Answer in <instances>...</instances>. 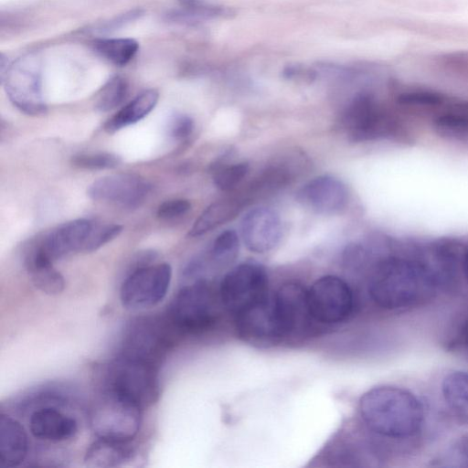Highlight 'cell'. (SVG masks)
<instances>
[{
  "mask_svg": "<svg viewBox=\"0 0 468 468\" xmlns=\"http://www.w3.org/2000/svg\"><path fill=\"white\" fill-rule=\"evenodd\" d=\"M437 286L435 277L421 261L391 257L373 271L369 294L379 307L399 310L429 302Z\"/></svg>",
  "mask_w": 468,
  "mask_h": 468,
  "instance_id": "6da1fadb",
  "label": "cell"
},
{
  "mask_svg": "<svg viewBox=\"0 0 468 468\" xmlns=\"http://www.w3.org/2000/svg\"><path fill=\"white\" fill-rule=\"evenodd\" d=\"M359 412L369 430L396 440L417 435L424 420L420 400L410 391L393 386H380L364 393Z\"/></svg>",
  "mask_w": 468,
  "mask_h": 468,
  "instance_id": "7a4b0ae2",
  "label": "cell"
},
{
  "mask_svg": "<svg viewBox=\"0 0 468 468\" xmlns=\"http://www.w3.org/2000/svg\"><path fill=\"white\" fill-rule=\"evenodd\" d=\"M222 306L219 294L205 281L182 288L167 310V322L186 334H199L211 328Z\"/></svg>",
  "mask_w": 468,
  "mask_h": 468,
  "instance_id": "3957f363",
  "label": "cell"
},
{
  "mask_svg": "<svg viewBox=\"0 0 468 468\" xmlns=\"http://www.w3.org/2000/svg\"><path fill=\"white\" fill-rule=\"evenodd\" d=\"M142 409L132 399L105 388L90 410L91 430L98 438L130 442L140 431Z\"/></svg>",
  "mask_w": 468,
  "mask_h": 468,
  "instance_id": "277c9868",
  "label": "cell"
},
{
  "mask_svg": "<svg viewBox=\"0 0 468 468\" xmlns=\"http://www.w3.org/2000/svg\"><path fill=\"white\" fill-rule=\"evenodd\" d=\"M157 364L119 354L107 367L106 388L137 403L142 408L154 403L159 394Z\"/></svg>",
  "mask_w": 468,
  "mask_h": 468,
  "instance_id": "5b68a950",
  "label": "cell"
},
{
  "mask_svg": "<svg viewBox=\"0 0 468 468\" xmlns=\"http://www.w3.org/2000/svg\"><path fill=\"white\" fill-rule=\"evenodd\" d=\"M41 60L27 54L9 65L0 75L1 82L11 102L22 112L37 116L47 111L42 93Z\"/></svg>",
  "mask_w": 468,
  "mask_h": 468,
  "instance_id": "8992f818",
  "label": "cell"
},
{
  "mask_svg": "<svg viewBox=\"0 0 468 468\" xmlns=\"http://www.w3.org/2000/svg\"><path fill=\"white\" fill-rule=\"evenodd\" d=\"M222 307L234 315L268 295V277L256 262H244L230 270L218 289Z\"/></svg>",
  "mask_w": 468,
  "mask_h": 468,
  "instance_id": "52a82bcc",
  "label": "cell"
},
{
  "mask_svg": "<svg viewBox=\"0 0 468 468\" xmlns=\"http://www.w3.org/2000/svg\"><path fill=\"white\" fill-rule=\"evenodd\" d=\"M171 278L172 268L165 262L135 267L121 286L122 306L142 310L158 304L167 293Z\"/></svg>",
  "mask_w": 468,
  "mask_h": 468,
  "instance_id": "ba28073f",
  "label": "cell"
},
{
  "mask_svg": "<svg viewBox=\"0 0 468 468\" xmlns=\"http://www.w3.org/2000/svg\"><path fill=\"white\" fill-rule=\"evenodd\" d=\"M342 123L353 141H367L393 135L398 129L390 117L368 94L356 97L344 112Z\"/></svg>",
  "mask_w": 468,
  "mask_h": 468,
  "instance_id": "9c48e42d",
  "label": "cell"
},
{
  "mask_svg": "<svg viewBox=\"0 0 468 468\" xmlns=\"http://www.w3.org/2000/svg\"><path fill=\"white\" fill-rule=\"evenodd\" d=\"M235 318L239 336L250 345L268 347L284 339L273 295H267Z\"/></svg>",
  "mask_w": 468,
  "mask_h": 468,
  "instance_id": "30bf717a",
  "label": "cell"
},
{
  "mask_svg": "<svg viewBox=\"0 0 468 468\" xmlns=\"http://www.w3.org/2000/svg\"><path fill=\"white\" fill-rule=\"evenodd\" d=\"M311 313L317 323L336 324L346 320L354 307L353 292L342 279L327 275L308 290Z\"/></svg>",
  "mask_w": 468,
  "mask_h": 468,
  "instance_id": "8fae6325",
  "label": "cell"
},
{
  "mask_svg": "<svg viewBox=\"0 0 468 468\" xmlns=\"http://www.w3.org/2000/svg\"><path fill=\"white\" fill-rule=\"evenodd\" d=\"M273 297L284 339L306 335L316 322L310 310L308 290L298 282H287Z\"/></svg>",
  "mask_w": 468,
  "mask_h": 468,
  "instance_id": "7c38bea8",
  "label": "cell"
},
{
  "mask_svg": "<svg viewBox=\"0 0 468 468\" xmlns=\"http://www.w3.org/2000/svg\"><path fill=\"white\" fill-rule=\"evenodd\" d=\"M150 190L148 183L133 173H119L94 181L87 194L92 200L132 208L140 206Z\"/></svg>",
  "mask_w": 468,
  "mask_h": 468,
  "instance_id": "4fadbf2b",
  "label": "cell"
},
{
  "mask_svg": "<svg viewBox=\"0 0 468 468\" xmlns=\"http://www.w3.org/2000/svg\"><path fill=\"white\" fill-rule=\"evenodd\" d=\"M296 198L303 207L323 215L338 213L347 204L346 185L331 176H320L304 184Z\"/></svg>",
  "mask_w": 468,
  "mask_h": 468,
  "instance_id": "5bb4252c",
  "label": "cell"
},
{
  "mask_svg": "<svg viewBox=\"0 0 468 468\" xmlns=\"http://www.w3.org/2000/svg\"><path fill=\"white\" fill-rule=\"evenodd\" d=\"M241 237L250 251L264 253L272 250L282 237L280 216L269 207L251 209L242 218Z\"/></svg>",
  "mask_w": 468,
  "mask_h": 468,
  "instance_id": "9a60e30c",
  "label": "cell"
},
{
  "mask_svg": "<svg viewBox=\"0 0 468 468\" xmlns=\"http://www.w3.org/2000/svg\"><path fill=\"white\" fill-rule=\"evenodd\" d=\"M92 224L87 218L69 221L48 232L37 243L53 261L73 252H82Z\"/></svg>",
  "mask_w": 468,
  "mask_h": 468,
  "instance_id": "2e32d148",
  "label": "cell"
},
{
  "mask_svg": "<svg viewBox=\"0 0 468 468\" xmlns=\"http://www.w3.org/2000/svg\"><path fill=\"white\" fill-rule=\"evenodd\" d=\"M31 434L39 440L63 441L75 436L78 431L76 420L58 410L47 407L35 410L29 419Z\"/></svg>",
  "mask_w": 468,
  "mask_h": 468,
  "instance_id": "e0dca14e",
  "label": "cell"
},
{
  "mask_svg": "<svg viewBox=\"0 0 468 468\" xmlns=\"http://www.w3.org/2000/svg\"><path fill=\"white\" fill-rule=\"evenodd\" d=\"M25 266L31 282L40 292L56 295L65 287L62 274L53 266V261L43 251L37 243L26 254Z\"/></svg>",
  "mask_w": 468,
  "mask_h": 468,
  "instance_id": "ac0fdd59",
  "label": "cell"
},
{
  "mask_svg": "<svg viewBox=\"0 0 468 468\" xmlns=\"http://www.w3.org/2000/svg\"><path fill=\"white\" fill-rule=\"evenodd\" d=\"M28 452V439L24 427L12 417L0 418V459L7 467L18 466Z\"/></svg>",
  "mask_w": 468,
  "mask_h": 468,
  "instance_id": "d6986e66",
  "label": "cell"
},
{
  "mask_svg": "<svg viewBox=\"0 0 468 468\" xmlns=\"http://www.w3.org/2000/svg\"><path fill=\"white\" fill-rule=\"evenodd\" d=\"M158 98L155 90L143 91L105 122V132L113 133L141 121L155 107Z\"/></svg>",
  "mask_w": 468,
  "mask_h": 468,
  "instance_id": "ffe728a7",
  "label": "cell"
},
{
  "mask_svg": "<svg viewBox=\"0 0 468 468\" xmlns=\"http://www.w3.org/2000/svg\"><path fill=\"white\" fill-rule=\"evenodd\" d=\"M133 454L129 442L98 438L88 448L84 462L89 467H115L131 459Z\"/></svg>",
  "mask_w": 468,
  "mask_h": 468,
  "instance_id": "44dd1931",
  "label": "cell"
},
{
  "mask_svg": "<svg viewBox=\"0 0 468 468\" xmlns=\"http://www.w3.org/2000/svg\"><path fill=\"white\" fill-rule=\"evenodd\" d=\"M443 399L452 414L468 425V372L453 371L441 383Z\"/></svg>",
  "mask_w": 468,
  "mask_h": 468,
  "instance_id": "7402d4cb",
  "label": "cell"
},
{
  "mask_svg": "<svg viewBox=\"0 0 468 468\" xmlns=\"http://www.w3.org/2000/svg\"><path fill=\"white\" fill-rule=\"evenodd\" d=\"M243 205L239 199H227L211 204L197 218L188 235L201 236L231 220L240 212Z\"/></svg>",
  "mask_w": 468,
  "mask_h": 468,
  "instance_id": "603a6c76",
  "label": "cell"
},
{
  "mask_svg": "<svg viewBox=\"0 0 468 468\" xmlns=\"http://www.w3.org/2000/svg\"><path fill=\"white\" fill-rule=\"evenodd\" d=\"M97 52L116 66H124L136 55L139 45L133 38H102L94 41Z\"/></svg>",
  "mask_w": 468,
  "mask_h": 468,
  "instance_id": "cb8c5ba5",
  "label": "cell"
},
{
  "mask_svg": "<svg viewBox=\"0 0 468 468\" xmlns=\"http://www.w3.org/2000/svg\"><path fill=\"white\" fill-rule=\"evenodd\" d=\"M437 133L445 138L468 142V112L455 107L434 122Z\"/></svg>",
  "mask_w": 468,
  "mask_h": 468,
  "instance_id": "d4e9b609",
  "label": "cell"
},
{
  "mask_svg": "<svg viewBox=\"0 0 468 468\" xmlns=\"http://www.w3.org/2000/svg\"><path fill=\"white\" fill-rule=\"evenodd\" d=\"M128 86L120 76L112 77L95 96V109L101 112H110L118 107L125 99Z\"/></svg>",
  "mask_w": 468,
  "mask_h": 468,
  "instance_id": "484cf974",
  "label": "cell"
},
{
  "mask_svg": "<svg viewBox=\"0 0 468 468\" xmlns=\"http://www.w3.org/2000/svg\"><path fill=\"white\" fill-rule=\"evenodd\" d=\"M185 13L178 17L195 21L198 19L229 16V9L207 0H178Z\"/></svg>",
  "mask_w": 468,
  "mask_h": 468,
  "instance_id": "4316f807",
  "label": "cell"
},
{
  "mask_svg": "<svg viewBox=\"0 0 468 468\" xmlns=\"http://www.w3.org/2000/svg\"><path fill=\"white\" fill-rule=\"evenodd\" d=\"M248 172L249 165L245 162L216 166L213 172V181L219 189L229 191L243 180Z\"/></svg>",
  "mask_w": 468,
  "mask_h": 468,
  "instance_id": "83f0119b",
  "label": "cell"
},
{
  "mask_svg": "<svg viewBox=\"0 0 468 468\" xmlns=\"http://www.w3.org/2000/svg\"><path fill=\"white\" fill-rule=\"evenodd\" d=\"M239 237L232 229L220 233L214 240L211 254L219 262H229L236 258L239 251Z\"/></svg>",
  "mask_w": 468,
  "mask_h": 468,
  "instance_id": "f1b7e54d",
  "label": "cell"
},
{
  "mask_svg": "<svg viewBox=\"0 0 468 468\" xmlns=\"http://www.w3.org/2000/svg\"><path fill=\"white\" fill-rule=\"evenodd\" d=\"M122 227L118 224H92L82 252H91L120 235Z\"/></svg>",
  "mask_w": 468,
  "mask_h": 468,
  "instance_id": "f546056e",
  "label": "cell"
},
{
  "mask_svg": "<svg viewBox=\"0 0 468 468\" xmlns=\"http://www.w3.org/2000/svg\"><path fill=\"white\" fill-rule=\"evenodd\" d=\"M120 163L121 158L111 153L81 154L72 158L74 165L89 170L112 169Z\"/></svg>",
  "mask_w": 468,
  "mask_h": 468,
  "instance_id": "4dcf8cb0",
  "label": "cell"
},
{
  "mask_svg": "<svg viewBox=\"0 0 468 468\" xmlns=\"http://www.w3.org/2000/svg\"><path fill=\"white\" fill-rule=\"evenodd\" d=\"M168 134L176 141L187 139L194 130L193 120L185 114H176L168 122Z\"/></svg>",
  "mask_w": 468,
  "mask_h": 468,
  "instance_id": "1f68e13d",
  "label": "cell"
},
{
  "mask_svg": "<svg viewBox=\"0 0 468 468\" xmlns=\"http://www.w3.org/2000/svg\"><path fill=\"white\" fill-rule=\"evenodd\" d=\"M191 209L187 199L177 198L166 200L157 209V217L161 219H173L186 214Z\"/></svg>",
  "mask_w": 468,
  "mask_h": 468,
  "instance_id": "d6a6232c",
  "label": "cell"
},
{
  "mask_svg": "<svg viewBox=\"0 0 468 468\" xmlns=\"http://www.w3.org/2000/svg\"><path fill=\"white\" fill-rule=\"evenodd\" d=\"M442 98L440 94L428 91H413L400 94L399 101L402 104L410 105H437Z\"/></svg>",
  "mask_w": 468,
  "mask_h": 468,
  "instance_id": "836d02e7",
  "label": "cell"
},
{
  "mask_svg": "<svg viewBox=\"0 0 468 468\" xmlns=\"http://www.w3.org/2000/svg\"><path fill=\"white\" fill-rule=\"evenodd\" d=\"M463 270L464 277H465V279H466V281L468 282V250H467V251L464 254L463 263Z\"/></svg>",
  "mask_w": 468,
  "mask_h": 468,
  "instance_id": "e575fe53",
  "label": "cell"
}]
</instances>
